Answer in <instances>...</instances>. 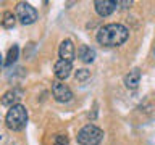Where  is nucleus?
I'll use <instances>...</instances> for the list:
<instances>
[{
    "instance_id": "nucleus-17",
    "label": "nucleus",
    "mask_w": 155,
    "mask_h": 145,
    "mask_svg": "<svg viewBox=\"0 0 155 145\" xmlns=\"http://www.w3.org/2000/svg\"><path fill=\"white\" fill-rule=\"evenodd\" d=\"M152 56H153V61H155V48H153V52H152Z\"/></svg>"
},
{
    "instance_id": "nucleus-2",
    "label": "nucleus",
    "mask_w": 155,
    "mask_h": 145,
    "mask_svg": "<svg viewBox=\"0 0 155 145\" xmlns=\"http://www.w3.org/2000/svg\"><path fill=\"white\" fill-rule=\"evenodd\" d=\"M28 123V111L23 105H15L8 110L7 116H5V124L10 130H21Z\"/></svg>"
},
{
    "instance_id": "nucleus-12",
    "label": "nucleus",
    "mask_w": 155,
    "mask_h": 145,
    "mask_svg": "<svg viewBox=\"0 0 155 145\" xmlns=\"http://www.w3.org/2000/svg\"><path fill=\"white\" fill-rule=\"evenodd\" d=\"M15 23H16V16L13 14V11H5L2 14V26L3 27L10 29V27L15 26Z\"/></svg>"
},
{
    "instance_id": "nucleus-5",
    "label": "nucleus",
    "mask_w": 155,
    "mask_h": 145,
    "mask_svg": "<svg viewBox=\"0 0 155 145\" xmlns=\"http://www.w3.org/2000/svg\"><path fill=\"white\" fill-rule=\"evenodd\" d=\"M52 95H53V98L57 102H60V103H66V102H70L73 98L71 89L66 84H63L61 81L52 82Z\"/></svg>"
},
{
    "instance_id": "nucleus-1",
    "label": "nucleus",
    "mask_w": 155,
    "mask_h": 145,
    "mask_svg": "<svg viewBox=\"0 0 155 145\" xmlns=\"http://www.w3.org/2000/svg\"><path fill=\"white\" fill-rule=\"evenodd\" d=\"M128 37H129L128 27L120 23H111L100 27L95 39L104 47H118V45H123L128 40Z\"/></svg>"
},
{
    "instance_id": "nucleus-4",
    "label": "nucleus",
    "mask_w": 155,
    "mask_h": 145,
    "mask_svg": "<svg viewBox=\"0 0 155 145\" xmlns=\"http://www.w3.org/2000/svg\"><path fill=\"white\" fill-rule=\"evenodd\" d=\"M16 16L23 24H32L37 19V11L32 5H29L26 2H19L16 5Z\"/></svg>"
},
{
    "instance_id": "nucleus-11",
    "label": "nucleus",
    "mask_w": 155,
    "mask_h": 145,
    "mask_svg": "<svg viewBox=\"0 0 155 145\" xmlns=\"http://www.w3.org/2000/svg\"><path fill=\"white\" fill-rule=\"evenodd\" d=\"M78 55H79V58L84 63H92L95 60V50H94V48H91L89 45H81Z\"/></svg>"
},
{
    "instance_id": "nucleus-15",
    "label": "nucleus",
    "mask_w": 155,
    "mask_h": 145,
    "mask_svg": "<svg viewBox=\"0 0 155 145\" xmlns=\"http://www.w3.org/2000/svg\"><path fill=\"white\" fill-rule=\"evenodd\" d=\"M53 145H70V142H68V137H65V135H57Z\"/></svg>"
},
{
    "instance_id": "nucleus-10",
    "label": "nucleus",
    "mask_w": 155,
    "mask_h": 145,
    "mask_svg": "<svg viewBox=\"0 0 155 145\" xmlns=\"http://www.w3.org/2000/svg\"><path fill=\"white\" fill-rule=\"evenodd\" d=\"M139 81H140V71H139V68L131 69L128 74L124 76V84H126V87H128V89H131V90L137 89Z\"/></svg>"
},
{
    "instance_id": "nucleus-14",
    "label": "nucleus",
    "mask_w": 155,
    "mask_h": 145,
    "mask_svg": "<svg viewBox=\"0 0 155 145\" xmlns=\"http://www.w3.org/2000/svg\"><path fill=\"white\" fill-rule=\"evenodd\" d=\"M91 77V71L89 69H78L76 71V81L79 82H84Z\"/></svg>"
},
{
    "instance_id": "nucleus-7",
    "label": "nucleus",
    "mask_w": 155,
    "mask_h": 145,
    "mask_svg": "<svg viewBox=\"0 0 155 145\" xmlns=\"http://www.w3.org/2000/svg\"><path fill=\"white\" fill-rule=\"evenodd\" d=\"M94 7H95V11L100 16H108V14H111L115 11L116 2H113V0H95Z\"/></svg>"
},
{
    "instance_id": "nucleus-16",
    "label": "nucleus",
    "mask_w": 155,
    "mask_h": 145,
    "mask_svg": "<svg viewBox=\"0 0 155 145\" xmlns=\"http://www.w3.org/2000/svg\"><path fill=\"white\" fill-rule=\"evenodd\" d=\"M116 5H120L121 8H129L131 5H133V2H131V0H129V2H128V0H126V2H121V0H118V2H116Z\"/></svg>"
},
{
    "instance_id": "nucleus-9",
    "label": "nucleus",
    "mask_w": 155,
    "mask_h": 145,
    "mask_svg": "<svg viewBox=\"0 0 155 145\" xmlns=\"http://www.w3.org/2000/svg\"><path fill=\"white\" fill-rule=\"evenodd\" d=\"M21 95H23V92L19 90V89H12V90L5 92L3 97H2V105L3 106H10V108H12V106L18 105Z\"/></svg>"
},
{
    "instance_id": "nucleus-8",
    "label": "nucleus",
    "mask_w": 155,
    "mask_h": 145,
    "mask_svg": "<svg viewBox=\"0 0 155 145\" xmlns=\"http://www.w3.org/2000/svg\"><path fill=\"white\" fill-rule=\"evenodd\" d=\"M58 53H60V58L65 61H71L74 60V45L70 39H65L61 44H60V48H58Z\"/></svg>"
},
{
    "instance_id": "nucleus-3",
    "label": "nucleus",
    "mask_w": 155,
    "mask_h": 145,
    "mask_svg": "<svg viewBox=\"0 0 155 145\" xmlns=\"http://www.w3.org/2000/svg\"><path fill=\"white\" fill-rule=\"evenodd\" d=\"M104 140V130L94 124H86L78 132V143L79 145H99Z\"/></svg>"
},
{
    "instance_id": "nucleus-13",
    "label": "nucleus",
    "mask_w": 155,
    "mask_h": 145,
    "mask_svg": "<svg viewBox=\"0 0 155 145\" xmlns=\"http://www.w3.org/2000/svg\"><path fill=\"white\" fill-rule=\"evenodd\" d=\"M18 53H19V48H18V45H13V47L8 50V53H7V60H5V66L13 65V63L18 60Z\"/></svg>"
},
{
    "instance_id": "nucleus-6",
    "label": "nucleus",
    "mask_w": 155,
    "mask_h": 145,
    "mask_svg": "<svg viewBox=\"0 0 155 145\" xmlns=\"http://www.w3.org/2000/svg\"><path fill=\"white\" fill-rule=\"evenodd\" d=\"M71 69H73V65L71 61H65V60H60L55 63V66H53V74H55L57 79L60 81H65L68 76L71 74Z\"/></svg>"
}]
</instances>
